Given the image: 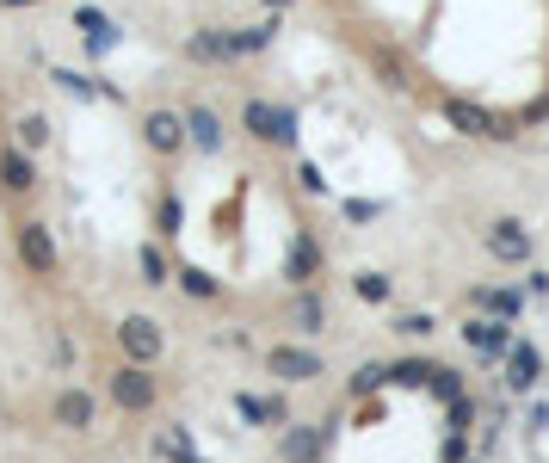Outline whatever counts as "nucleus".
<instances>
[{"label":"nucleus","instance_id":"7","mask_svg":"<svg viewBox=\"0 0 549 463\" xmlns=\"http://www.w3.org/2000/svg\"><path fill=\"white\" fill-rule=\"evenodd\" d=\"M463 334H469V340H475V346H482V352H506V340H512V334H506V328H500V322H469V328H463Z\"/></svg>","mask_w":549,"mask_h":463},{"label":"nucleus","instance_id":"10","mask_svg":"<svg viewBox=\"0 0 549 463\" xmlns=\"http://www.w3.org/2000/svg\"><path fill=\"white\" fill-rule=\"evenodd\" d=\"M358 297H364V303H383V297H389V278L364 272V278H358Z\"/></svg>","mask_w":549,"mask_h":463},{"label":"nucleus","instance_id":"9","mask_svg":"<svg viewBox=\"0 0 549 463\" xmlns=\"http://www.w3.org/2000/svg\"><path fill=\"white\" fill-rule=\"evenodd\" d=\"M0 173H7V186H13V192H25V186H31V167H25L19 155H7V161H0Z\"/></svg>","mask_w":549,"mask_h":463},{"label":"nucleus","instance_id":"4","mask_svg":"<svg viewBox=\"0 0 549 463\" xmlns=\"http://www.w3.org/2000/svg\"><path fill=\"white\" fill-rule=\"evenodd\" d=\"M19 254H25V266H31V272H50V266H56L50 229H44V223H25V235H19Z\"/></svg>","mask_w":549,"mask_h":463},{"label":"nucleus","instance_id":"6","mask_svg":"<svg viewBox=\"0 0 549 463\" xmlns=\"http://www.w3.org/2000/svg\"><path fill=\"white\" fill-rule=\"evenodd\" d=\"M488 247H494L500 260H525V254H531V241L519 235V223H500V229L488 235Z\"/></svg>","mask_w":549,"mask_h":463},{"label":"nucleus","instance_id":"15","mask_svg":"<svg viewBox=\"0 0 549 463\" xmlns=\"http://www.w3.org/2000/svg\"><path fill=\"white\" fill-rule=\"evenodd\" d=\"M290 457H297V463L315 457V439H309V433H290Z\"/></svg>","mask_w":549,"mask_h":463},{"label":"nucleus","instance_id":"13","mask_svg":"<svg viewBox=\"0 0 549 463\" xmlns=\"http://www.w3.org/2000/svg\"><path fill=\"white\" fill-rule=\"evenodd\" d=\"M401 334H414V340L432 334V315H401Z\"/></svg>","mask_w":549,"mask_h":463},{"label":"nucleus","instance_id":"12","mask_svg":"<svg viewBox=\"0 0 549 463\" xmlns=\"http://www.w3.org/2000/svg\"><path fill=\"white\" fill-rule=\"evenodd\" d=\"M142 272H149V284H161V278H167V260L155 254V247H149V254H142Z\"/></svg>","mask_w":549,"mask_h":463},{"label":"nucleus","instance_id":"14","mask_svg":"<svg viewBox=\"0 0 549 463\" xmlns=\"http://www.w3.org/2000/svg\"><path fill=\"white\" fill-rule=\"evenodd\" d=\"M297 322H303V328H321V303H315V297H303V309H297Z\"/></svg>","mask_w":549,"mask_h":463},{"label":"nucleus","instance_id":"5","mask_svg":"<svg viewBox=\"0 0 549 463\" xmlns=\"http://www.w3.org/2000/svg\"><path fill=\"white\" fill-rule=\"evenodd\" d=\"M56 426H68V433L93 426V396H81V389H62V396H56Z\"/></svg>","mask_w":549,"mask_h":463},{"label":"nucleus","instance_id":"16","mask_svg":"<svg viewBox=\"0 0 549 463\" xmlns=\"http://www.w3.org/2000/svg\"><path fill=\"white\" fill-rule=\"evenodd\" d=\"M186 291H192V297H210V291H216V284H210L204 272H186Z\"/></svg>","mask_w":549,"mask_h":463},{"label":"nucleus","instance_id":"3","mask_svg":"<svg viewBox=\"0 0 549 463\" xmlns=\"http://www.w3.org/2000/svg\"><path fill=\"white\" fill-rule=\"evenodd\" d=\"M266 365H272L278 383H309V377H321V359H315V352H303V346H278Z\"/></svg>","mask_w":549,"mask_h":463},{"label":"nucleus","instance_id":"2","mask_svg":"<svg viewBox=\"0 0 549 463\" xmlns=\"http://www.w3.org/2000/svg\"><path fill=\"white\" fill-rule=\"evenodd\" d=\"M118 340H124V352H130L136 365H155L161 359V328L149 322V315H130V322L118 328Z\"/></svg>","mask_w":549,"mask_h":463},{"label":"nucleus","instance_id":"11","mask_svg":"<svg viewBox=\"0 0 549 463\" xmlns=\"http://www.w3.org/2000/svg\"><path fill=\"white\" fill-rule=\"evenodd\" d=\"M241 414H247V420H278V402H260V396H241Z\"/></svg>","mask_w":549,"mask_h":463},{"label":"nucleus","instance_id":"8","mask_svg":"<svg viewBox=\"0 0 549 463\" xmlns=\"http://www.w3.org/2000/svg\"><path fill=\"white\" fill-rule=\"evenodd\" d=\"M149 142H155V149H173V142H179V124H173V118H149Z\"/></svg>","mask_w":549,"mask_h":463},{"label":"nucleus","instance_id":"1","mask_svg":"<svg viewBox=\"0 0 549 463\" xmlns=\"http://www.w3.org/2000/svg\"><path fill=\"white\" fill-rule=\"evenodd\" d=\"M112 402H118V408H130V414L155 408V377H149V371H142V365L130 359L124 371H112Z\"/></svg>","mask_w":549,"mask_h":463}]
</instances>
